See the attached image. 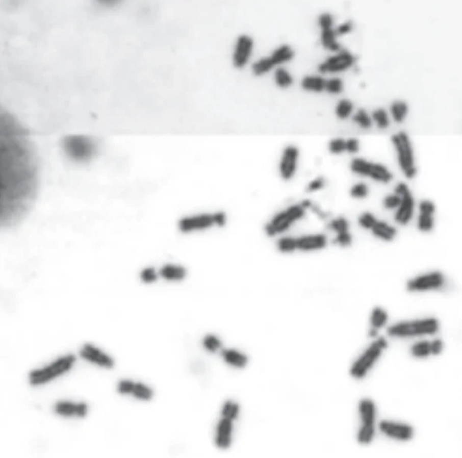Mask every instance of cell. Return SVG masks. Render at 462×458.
<instances>
[{
  "instance_id": "1",
  "label": "cell",
  "mask_w": 462,
  "mask_h": 458,
  "mask_svg": "<svg viewBox=\"0 0 462 458\" xmlns=\"http://www.w3.org/2000/svg\"><path fill=\"white\" fill-rule=\"evenodd\" d=\"M38 188V162L27 129L12 113L0 114V222L9 228L30 210Z\"/></svg>"
},
{
  "instance_id": "2",
  "label": "cell",
  "mask_w": 462,
  "mask_h": 458,
  "mask_svg": "<svg viewBox=\"0 0 462 458\" xmlns=\"http://www.w3.org/2000/svg\"><path fill=\"white\" fill-rule=\"evenodd\" d=\"M62 146L66 155L77 162L91 160L97 150L94 140L87 135H67L62 139Z\"/></svg>"
},
{
  "instance_id": "3",
  "label": "cell",
  "mask_w": 462,
  "mask_h": 458,
  "mask_svg": "<svg viewBox=\"0 0 462 458\" xmlns=\"http://www.w3.org/2000/svg\"><path fill=\"white\" fill-rule=\"evenodd\" d=\"M306 208L304 202L292 204L284 210L276 213L273 217L266 224V233L269 236H274L287 230L294 222L301 219L305 214Z\"/></svg>"
},
{
  "instance_id": "4",
  "label": "cell",
  "mask_w": 462,
  "mask_h": 458,
  "mask_svg": "<svg viewBox=\"0 0 462 458\" xmlns=\"http://www.w3.org/2000/svg\"><path fill=\"white\" fill-rule=\"evenodd\" d=\"M226 215L224 212L201 213L184 216L178 220V227L183 233L204 230L214 225L223 226L226 223Z\"/></svg>"
},
{
  "instance_id": "5",
  "label": "cell",
  "mask_w": 462,
  "mask_h": 458,
  "mask_svg": "<svg viewBox=\"0 0 462 458\" xmlns=\"http://www.w3.org/2000/svg\"><path fill=\"white\" fill-rule=\"evenodd\" d=\"M295 51L292 46L283 44L278 46L269 57H263L253 62L251 72L255 77H261L270 72L273 68L290 62L295 57Z\"/></svg>"
},
{
  "instance_id": "6",
  "label": "cell",
  "mask_w": 462,
  "mask_h": 458,
  "mask_svg": "<svg viewBox=\"0 0 462 458\" xmlns=\"http://www.w3.org/2000/svg\"><path fill=\"white\" fill-rule=\"evenodd\" d=\"M75 357L67 355L59 358L44 368L34 370L29 375V381L31 386H40L46 384L51 380L69 371L75 363Z\"/></svg>"
},
{
  "instance_id": "7",
  "label": "cell",
  "mask_w": 462,
  "mask_h": 458,
  "mask_svg": "<svg viewBox=\"0 0 462 458\" xmlns=\"http://www.w3.org/2000/svg\"><path fill=\"white\" fill-rule=\"evenodd\" d=\"M391 141L397 149L398 160L401 169L406 177H413L416 174L417 169L415 166L413 149L408 136L404 132H399L392 136Z\"/></svg>"
},
{
  "instance_id": "8",
  "label": "cell",
  "mask_w": 462,
  "mask_h": 458,
  "mask_svg": "<svg viewBox=\"0 0 462 458\" xmlns=\"http://www.w3.org/2000/svg\"><path fill=\"white\" fill-rule=\"evenodd\" d=\"M438 328L437 320L429 319L415 322H401L389 328L388 333L390 336L396 337H409L435 334Z\"/></svg>"
},
{
  "instance_id": "9",
  "label": "cell",
  "mask_w": 462,
  "mask_h": 458,
  "mask_svg": "<svg viewBox=\"0 0 462 458\" xmlns=\"http://www.w3.org/2000/svg\"><path fill=\"white\" fill-rule=\"evenodd\" d=\"M387 347V342L384 339H379L372 344L367 351L359 358L351 370L352 376L357 378H363L375 361L380 356L382 349Z\"/></svg>"
},
{
  "instance_id": "10",
  "label": "cell",
  "mask_w": 462,
  "mask_h": 458,
  "mask_svg": "<svg viewBox=\"0 0 462 458\" xmlns=\"http://www.w3.org/2000/svg\"><path fill=\"white\" fill-rule=\"evenodd\" d=\"M351 169L357 174L370 176L379 182H389L393 179V174L383 165L371 163L364 159H354L351 163Z\"/></svg>"
},
{
  "instance_id": "11",
  "label": "cell",
  "mask_w": 462,
  "mask_h": 458,
  "mask_svg": "<svg viewBox=\"0 0 462 458\" xmlns=\"http://www.w3.org/2000/svg\"><path fill=\"white\" fill-rule=\"evenodd\" d=\"M254 40L251 36L240 34L235 42L232 62L235 68L243 69L246 67L253 54Z\"/></svg>"
},
{
  "instance_id": "12",
  "label": "cell",
  "mask_w": 462,
  "mask_h": 458,
  "mask_svg": "<svg viewBox=\"0 0 462 458\" xmlns=\"http://www.w3.org/2000/svg\"><path fill=\"white\" fill-rule=\"evenodd\" d=\"M360 413L363 426L358 434V442L366 445L371 442L374 435L375 406L373 402L370 400L361 402Z\"/></svg>"
},
{
  "instance_id": "13",
  "label": "cell",
  "mask_w": 462,
  "mask_h": 458,
  "mask_svg": "<svg viewBox=\"0 0 462 458\" xmlns=\"http://www.w3.org/2000/svg\"><path fill=\"white\" fill-rule=\"evenodd\" d=\"M299 159V149L295 145H288L283 149L278 163V173L281 179L290 180L295 174Z\"/></svg>"
},
{
  "instance_id": "14",
  "label": "cell",
  "mask_w": 462,
  "mask_h": 458,
  "mask_svg": "<svg viewBox=\"0 0 462 458\" xmlns=\"http://www.w3.org/2000/svg\"><path fill=\"white\" fill-rule=\"evenodd\" d=\"M395 192L401 196L400 205L395 215V219L401 224H406L412 219L414 211V199L408 187L400 182L395 188Z\"/></svg>"
},
{
  "instance_id": "15",
  "label": "cell",
  "mask_w": 462,
  "mask_h": 458,
  "mask_svg": "<svg viewBox=\"0 0 462 458\" xmlns=\"http://www.w3.org/2000/svg\"><path fill=\"white\" fill-rule=\"evenodd\" d=\"M444 283V275L439 271H434L409 280L407 287L409 291H426L441 288Z\"/></svg>"
},
{
  "instance_id": "16",
  "label": "cell",
  "mask_w": 462,
  "mask_h": 458,
  "mask_svg": "<svg viewBox=\"0 0 462 458\" xmlns=\"http://www.w3.org/2000/svg\"><path fill=\"white\" fill-rule=\"evenodd\" d=\"M355 60V57L350 53L342 51L338 55L328 58L324 62L319 65L318 70L321 73H333L345 71L350 68Z\"/></svg>"
},
{
  "instance_id": "17",
  "label": "cell",
  "mask_w": 462,
  "mask_h": 458,
  "mask_svg": "<svg viewBox=\"0 0 462 458\" xmlns=\"http://www.w3.org/2000/svg\"><path fill=\"white\" fill-rule=\"evenodd\" d=\"M80 354L83 359L102 368L111 369L114 367V361L112 358L91 344H85L81 350Z\"/></svg>"
},
{
  "instance_id": "18",
  "label": "cell",
  "mask_w": 462,
  "mask_h": 458,
  "mask_svg": "<svg viewBox=\"0 0 462 458\" xmlns=\"http://www.w3.org/2000/svg\"><path fill=\"white\" fill-rule=\"evenodd\" d=\"M88 405L85 403L60 401L54 406L56 414L65 417H85L88 414Z\"/></svg>"
},
{
  "instance_id": "19",
  "label": "cell",
  "mask_w": 462,
  "mask_h": 458,
  "mask_svg": "<svg viewBox=\"0 0 462 458\" xmlns=\"http://www.w3.org/2000/svg\"><path fill=\"white\" fill-rule=\"evenodd\" d=\"M297 250L303 251L323 248L326 244V237L323 234L305 235L296 238Z\"/></svg>"
},
{
  "instance_id": "20",
  "label": "cell",
  "mask_w": 462,
  "mask_h": 458,
  "mask_svg": "<svg viewBox=\"0 0 462 458\" xmlns=\"http://www.w3.org/2000/svg\"><path fill=\"white\" fill-rule=\"evenodd\" d=\"M379 427L381 431H383L387 436L399 440H410L413 436V429L407 425L382 422Z\"/></svg>"
},
{
  "instance_id": "21",
  "label": "cell",
  "mask_w": 462,
  "mask_h": 458,
  "mask_svg": "<svg viewBox=\"0 0 462 458\" xmlns=\"http://www.w3.org/2000/svg\"><path fill=\"white\" fill-rule=\"evenodd\" d=\"M420 214L418 225L420 230L428 232L433 227V213L435 212V204L432 200H424L420 204Z\"/></svg>"
},
{
  "instance_id": "22",
  "label": "cell",
  "mask_w": 462,
  "mask_h": 458,
  "mask_svg": "<svg viewBox=\"0 0 462 458\" xmlns=\"http://www.w3.org/2000/svg\"><path fill=\"white\" fill-rule=\"evenodd\" d=\"M233 421L223 418L220 420L216 428V444L219 448H227L232 442Z\"/></svg>"
},
{
  "instance_id": "23",
  "label": "cell",
  "mask_w": 462,
  "mask_h": 458,
  "mask_svg": "<svg viewBox=\"0 0 462 458\" xmlns=\"http://www.w3.org/2000/svg\"><path fill=\"white\" fill-rule=\"evenodd\" d=\"M160 274L165 279L169 281H181L187 275L185 266L175 263H168L160 269Z\"/></svg>"
},
{
  "instance_id": "24",
  "label": "cell",
  "mask_w": 462,
  "mask_h": 458,
  "mask_svg": "<svg viewBox=\"0 0 462 458\" xmlns=\"http://www.w3.org/2000/svg\"><path fill=\"white\" fill-rule=\"evenodd\" d=\"M301 85L307 91L320 93L325 90L326 80L319 76H305L301 80Z\"/></svg>"
},
{
  "instance_id": "25",
  "label": "cell",
  "mask_w": 462,
  "mask_h": 458,
  "mask_svg": "<svg viewBox=\"0 0 462 458\" xmlns=\"http://www.w3.org/2000/svg\"><path fill=\"white\" fill-rule=\"evenodd\" d=\"M275 85L281 89L289 88L294 83V79L289 71L283 67H278L273 73Z\"/></svg>"
},
{
  "instance_id": "26",
  "label": "cell",
  "mask_w": 462,
  "mask_h": 458,
  "mask_svg": "<svg viewBox=\"0 0 462 458\" xmlns=\"http://www.w3.org/2000/svg\"><path fill=\"white\" fill-rule=\"evenodd\" d=\"M371 229L375 235L387 241L393 240L396 234V229L383 221L377 220Z\"/></svg>"
},
{
  "instance_id": "27",
  "label": "cell",
  "mask_w": 462,
  "mask_h": 458,
  "mask_svg": "<svg viewBox=\"0 0 462 458\" xmlns=\"http://www.w3.org/2000/svg\"><path fill=\"white\" fill-rule=\"evenodd\" d=\"M222 357L227 364L239 368L245 367L247 363V358L245 355L234 350H223Z\"/></svg>"
},
{
  "instance_id": "28",
  "label": "cell",
  "mask_w": 462,
  "mask_h": 458,
  "mask_svg": "<svg viewBox=\"0 0 462 458\" xmlns=\"http://www.w3.org/2000/svg\"><path fill=\"white\" fill-rule=\"evenodd\" d=\"M337 33L334 30H322L321 43L326 49L331 51H338L340 49V45L337 41Z\"/></svg>"
},
{
  "instance_id": "29",
  "label": "cell",
  "mask_w": 462,
  "mask_h": 458,
  "mask_svg": "<svg viewBox=\"0 0 462 458\" xmlns=\"http://www.w3.org/2000/svg\"><path fill=\"white\" fill-rule=\"evenodd\" d=\"M131 395L138 399L149 401L153 398V392L151 389L140 383H135Z\"/></svg>"
},
{
  "instance_id": "30",
  "label": "cell",
  "mask_w": 462,
  "mask_h": 458,
  "mask_svg": "<svg viewBox=\"0 0 462 458\" xmlns=\"http://www.w3.org/2000/svg\"><path fill=\"white\" fill-rule=\"evenodd\" d=\"M278 250L281 253H292L297 250L296 238L294 237H281L276 243Z\"/></svg>"
},
{
  "instance_id": "31",
  "label": "cell",
  "mask_w": 462,
  "mask_h": 458,
  "mask_svg": "<svg viewBox=\"0 0 462 458\" xmlns=\"http://www.w3.org/2000/svg\"><path fill=\"white\" fill-rule=\"evenodd\" d=\"M408 112V107L403 101H396L391 106V113L396 122H401Z\"/></svg>"
},
{
  "instance_id": "32",
  "label": "cell",
  "mask_w": 462,
  "mask_h": 458,
  "mask_svg": "<svg viewBox=\"0 0 462 458\" xmlns=\"http://www.w3.org/2000/svg\"><path fill=\"white\" fill-rule=\"evenodd\" d=\"M353 110L352 103L348 99H342L339 102L336 108V114L340 119H345L351 115Z\"/></svg>"
},
{
  "instance_id": "33",
  "label": "cell",
  "mask_w": 462,
  "mask_h": 458,
  "mask_svg": "<svg viewBox=\"0 0 462 458\" xmlns=\"http://www.w3.org/2000/svg\"><path fill=\"white\" fill-rule=\"evenodd\" d=\"M239 413V405L233 401H227L224 405L223 409L222 411L223 418L228 419L232 421L237 418Z\"/></svg>"
},
{
  "instance_id": "34",
  "label": "cell",
  "mask_w": 462,
  "mask_h": 458,
  "mask_svg": "<svg viewBox=\"0 0 462 458\" xmlns=\"http://www.w3.org/2000/svg\"><path fill=\"white\" fill-rule=\"evenodd\" d=\"M387 319H388V316L383 310L379 308H376L373 310L371 315V322L374 328H380L382 325H385Z\"/></svg>"
},
{
  "instance_id": "35",
  "label": "cell",
  "mask_w": 462,
  "mask_h": 458,
  "mask_svg": "<svg viewBox=\"0 0 462 458\" xmlns=\"http://www.w3.org/2000/svg\"><path fill=\"white\" fill-rule=\"evenodd\" d=\"M412 354L417 358H424L431 353V343L422 342L414 345L412 348Z\"/></svg>"
},
{
  "instance_id": "36",
  "label": "cell",
  "mask_w": 462,
  "mask_h": 458,
  "mask_svg": "<svg viewBox=\"0 0 462 458\" xmlns=\"http://www.w3.org/2000/svg\"><path fill=\"white\" fill-rule=\"evenodd\" d=\"M372 116H373V120L377 123L378 127L379 129H386L390 124L388 114L383 109H377L375 110L372 114Z\"/></svg>"
},
{
  "instance_id": "37",
  "label": "cell",
  "mask_w": 462,
  "mask_h": 458,
  "mask_svg": "<svg viewBox=\"0 0 462 458\" xmlns=\"http://www.w3.org/2000/svg\"><path fill=\"white\" fill-rule=\"evenodd\" d=\"M353 121L363 129H369L372 124L369 115L364 110H359L357 111V113L353 117Z\"/></svg>"
},
{
  "instance_id": "38",
  "label": "cell",
  "mask_w": 462,
  "mask_h": 458,
  "mask_svg": "<svg viewBox=\"0 0 462 458\" xmlns=\"http://www.w3.org/2000/svg\"><path fill=\"white\" fill-rule=\"evenodd\" d=\"M343 88V83L342 81L339 79H332L329 81H326V85H325V90L329 93H341Z\"/></svg>"
},
{
  "instance_id": "39",
  "label": "cell",
  "mask_w": 462,
  "mask_h": 458,
  "mask_svg": "<svg viewBox=\"0 0 462 458\" xmlns=\"http://www.w3.org/2000/svg\"><path fill=\"white\" fill-rule=\"evenodd\" d=\"M329 226L337 233H342V232H348L349 225H348L347 219L345 217L340 216V217L332 219L329 224Z\"/></svg>"
},
{
  "instance_id": "40",
  "label": "cell",
  "mask_w": 462,
  "mask_h": 458,
  "mask_svg": "<svg viewBox=\"0 0 462 458\" xmlns=\"http://www.w3.org/2000/svg\"><path fill=\"white\" fill-rule=\"evenodd\" d=\"M350 194L355 198H364L368 194V188L365 183H357L351 187Z\"/></svg>"
},
{
  "instance_id": "41",
  "label": "cell",
  "mask_w": 462,
  "mask_h": 458,
  "mask_svg": "<svg viewBox=\"0 0 462 458\" xmlns=\"http://www.w3.org/2000/svg\"><path fill=\"white\" fill-rule=\"evenodd\" d=\"M359 223L361 224L362 226H363L365 228H373L374 224L377 222V219H376L374 216H373L372 213H369V212H365V213H362L358 218Z\"/></svg>"
},
{
  "instance_id": "42",
  "label": "cell",
  "mask_w": 462,
  "mask_h": 458,
  "mask_svg": "<svg viewBox=\"0 0 462 458\" xmlns=\"http://www.w3.org/2000/svg\"><path fill=\"white\" fill-rule=\"evenodd\" d=\"M401 201V196L395 193V194L386 196L385 198L383 199V205L387 209L396 208L400 205Z\"/></svg>"
},
{
  "instance_id": "43",
  "label": "cell",
  "mask_w": 462,
  "mask_h": 458,
  "mask_svg": "<svg viewBox=\"0 0 462 458\" xmlns=\"http://www.w3.org/2000/svg\"><path fill=\"white\" fill-rule=\"evenodd\" d=\"M203 346L207 350L215 352L220 348L221 342L217 338L214 336H208L203 340Z\"/></svg>"
},
{
  "instance_id": "44",
  "label": "cell",
  "mask_w": 462,
  "mask_h": 458,
  "mask_svg": "<svg viewBox=\"0 0 462 458\" xmlns=\"http://www.w3.org/2000/svg\"><path fill=\"white\" fill-rule=\"evenodd\" d=\"M329 151L332 154H339L345 151V141L342 138L333 139L329 142Z\"/></svg>"
},
{
  "instance_id": "45",
  "label": "cell",
  "mask_w": 462,
  "mask_h": 458,
  "mask_svg": "<svg viewBox=\"0 0 462 458\" xmlns=\"http://www.w3.org/2000/svg\"><path fill=\"white\" fill-rule=\"evenodd\" d=\"M332 22L333 19L330 14L323 13L319 16L318 24L322 30L332 29Z\"/></svg>"
},
{
  "instance_id": "46",
  "label": "cell",
  "mask_w": 462,
  "mask_h": 458,
  "mask_svg": "<svg viewBox=\"0 0 462 458\" xmlns=\"http://www.w3.org/2000/svg\"><path fill=\"white\" fill-rule=\"evenodd\" d=\"M334 241L336 243H338L339 245L342 246V247H346V246L350 245L351 244L352 236H351L348 231V232H342V233H338Z\"/></svg>"
},
{
  "instance_id": "47",
  "label": "cell",
  "mask_w": 462,
  "mask_h": 458,
  "mask_svg": "<svg viewBox=\"0 0 462 458\" xmlns=\"http://www.w3.org/2000/svg\"><path fill=\"white\" fill-rule=\"evenodd\" d=\"M141 279L144 283H153L157 278V274L155 269L152 267L146 268L141 273Z\"/></svg>"
},
{
  "instance_id": "48",
  "label": "cell",
  "mask_w": 462,
  "mask_h": 458,
  "mask_svg": "<svg viewBox=\"0 0 462 458\" xmlns=\"http://www.w3.org/2000/svg\"><path fill=\"white\" fill-rule=\"evenodd\" d=\"M134 384H135V383L130 381V380H122V381H119V385H118V392L120 394H122V395L131 394L132 389H133Z\"/></svg>"
},
{
  "instance_id": "49",
  "label": "cell",
  "mask_w": 462,
  "mask_h": 458,
  "mask_svg": "<svg viewBox=\"0 0 462 458\" xmlns=\"http://www.w3.org/2000/svg\"><path fill=\"white\" fill-rule=\"evenodd\" d=\"M359 149V141L355 138L345 141V150L349 152H356Z\"/></svg>"
},
{
  "instance_id": "50",
  "label": "cell",
  "mask_w": 462,
  "mask_h": 458,
  "mask_svg": "<svg viewBox=\"0 0 462 458\" xmlns=\"http://www.w3.org/2000/svg\"><path fill=\"white\" fill-rule=\"evenodd\" d=\"M324 185V179L322 177H317V179L310 182L307 185V191H314L316 190L320 189Z\"/></svg>"
},
{
  "instance_id": "51",
  "label": "cell",
  "mask_w": 462,
  "mask_h": 458,
  "mask_svg": "<svg viewBox=\"0 0 462 458\" xmlns=\"http://www.w3.org/2000/svg\"><path fill=\"white\" fill-rule=\"evenodd\" d=\"M351 29H352V24H351V22L344 23V24L339 26L336 33H337V34H339V35L348 34L351 31Z\"/></svg>"
},
{
  "instance_id": "52",
  "label": "cell",
  "mask_w": 462,
  "mask_h": 458,
  "mask_svg": "<svg viewBox=\"0 0 462 458\" xmlns=\"http://www.w3.org/2000/svg\"><path fill=\"white\" fill-rule=\"evenodd\" d=\"M443 347V344L441 341H434V342L431 343V353H433V354H439V353H441Z\"/></svg>"
},
{
  "instance_id": "53",
  "label": "cell",
  "mask_w": 462,
  "mask_h": 458,
  "mask_svg": "<svg viewBox=\"0 0 462 458\" xmlns=\"http://www.w3.org/2000/svg\"><path fill=\"white\" fill-rule=\"evenodd\" d=\"M370 336H373V337H374V336H376V335H377V333H376V330L373 329L372 330L371 332H370Z\"/></svg>"
}]
</instances>
